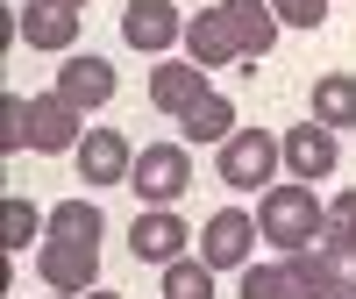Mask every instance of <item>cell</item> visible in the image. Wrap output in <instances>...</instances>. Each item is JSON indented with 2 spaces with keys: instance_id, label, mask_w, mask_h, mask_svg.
<instances>
[{
  "instance_id": "1",
  "label": "cell",
  "mask_w": 356,
  "mask_h": 299,
  "mask_svg": "<svg viewBox=\"0 0 356 299\" xmlns=\"http://www.w3.org/2000/svg\"><path fill=\"white\" fill-rule=\"evenodd\" d=\"M257 228H264V243H271L278 257H292V250H321L328 243V207H321V193L314 186H271L257 200Z\"/></svg>"
},
{
  "instance_id": "2",
  "label": "cell",
  "mask_w": 356,
  "mask_h": 299,
  "mask_svg": "<svg viewBox=\"0 0 356 299\" xmlns=\"http://www.w3.org/2000/svg\"><path fill=\"white\" fill-rule=\"evenodd\" d=\"M243 299H342V278H335L328 250H292L271 264H250Z\"/></svg>"
},
{
  "instance_id": "3",
  "label": "cell",
  "mask_w": 356,
  "mask_h": 299,
  "mask_svg": "<svg viewBox=\"0 0 356 299\" xmlns=\"http://www.w3.org/2000/svg\"><path fill=\"white\" fill-rule=\"evenodd\" d=\"M214 164H221V186H235V193H271V178L285 171V150H278L271 129H235Z\"/></svg>"
},
{
  "instance_id": "4",
  "label": "cell",
  "mask_w": 356,
  "mask_h": 299,
  "mask_svg": "<svg viewBox=\"0 0 356 299\" xmlns=\"http://www.w3.org/2000/svg\"><path fill=\"white\" fill-rule=\"evenodd\" d=\"M257 243H264V228H257L250 207H221V214H207V228H200V264L207 271H250Z\"/></svg>"
},
{
  "instance_id": "5",
  "label": "cell",
  "mask_w": 356,
  "mask_h": 299,
  "mask_svg": "<svg viewBox=\"0 0 356 299\" xmlns=\"http://www.w3.org/2000/svg\"><path fill=\"white\" fill-rule=\"evenodd\" d=\"M193 186V157H186V143H150V150H136V171H129V193L143 207H178V193Z\"/></svg>"
},
{
  "instance_id": "6",
  "label": "cell",
  "mask_w": 356,
  "mask_h": 299,
  "mask_svg": "<svg viewBox=\"0 0 356 299\" xmlns=\"http://www.w3.org/2000/svg\"><path fill=\"white\" fill-rule=\"evenodd\" d=\"M278 150H285V171L300 178V186H321V178H335V164H342L335 129H321L314 114H307L300 129H285V136H278Z\"/></svg>"
},
{
  "instance_id": "7",
  "label": "cell",
  "mask_w": 356,
  "mask_h": 299,
  "mask_svg": "<svg viewBox=\"0 0 356 299\" xmlns=\"http://www.w3.org/2000/svg\"><path fill=\"white\" fill-rule=\"evenodd\" d=\"M221 29H228V43H235V57H243V65H257V57H271V43H278V8L271 0H221Z\"/></svg>"
},
{
  "instance_id": "8",
  "label": "cell",
  "mask_w": 356,
  "mask_h": 299,
  "mask_svg": "<svg viewBox=\"0 0 356 299\" xmlns=\"http://www.w3.org/2000/svg\"><path fill=\"white\" fill-rule=\"evenodd\" d=\"M122 43L143 50V57H164L171 43H186V15L171 0H129L122 8Z\"/></svg>"
},
{
  "instance_id": "9",
  "label": "cell",
  "mask_w": 356,
  "mask_h": 299,
  "mask_svg": "<svg viewBox=\"0 0 356 299\" xmlns=\"http://www.w3.org/2000/svg\"><path fill=\"white\" fill-rule=\"evenodd\" d=\"M79 143H86V114H79L65 93H57V86L29 100V150L57 157V150H79Z\"/></svg>"
},
{
  "instance_id": "10",
  "label": "cell",
  "mask_w": 356,
  "mask_h": 299,
  "mask_svg": "<svg viewBox=\"0 0 356 299\" xmlns=\"http://www.w3.org/2000/svg\"><path fill=\"white\" fill-rule=\"evenodd\" d=\"M36 271H43L50 292H93L100 285V243H57V235H43Z\"/></svg>"
},
{
  "instance_id": "11",
  "label": "cell",
  "mask_w": 356,
  "mask_h": 299,
  "mask_svg": "<svg viewBox=\"0 0 356 299\" xmlns=\"http://www.w3.org/2000/svg\"><path fill=\"white\" fill-rule=\"evenodd\" d=\"M207 93H214V79H207L193 57H157V72H150V107L157 114H178V122H186Z\"/></svg>"
},
{
  "instance_id": "12",
  "label": "cell",
  "mask_w": 356,
  "mask_h": 299,
  "mask_svg": "<svg viewBox=\"0 0 356 299\" xmlns=\"http://www.w3.org/2000/svg\"><path fill=\"white\" fill-rule=\"evenodd\" d=\"M79 157V178L86 186H129V171H136V150L122 129H86V143L72 150Z\"/></svg>"
},
{
  "instance_id": "13",
  "label": "cell",
  "mask_w": 356,
  "mask_h": 299,
  "mask_svg": "<svg viewBox=\"0 0 356 299\" xmlns=\"http://www.w3.org/2000/svg\"><path fill=\"white\" fill-rule=\"evenodd\" d=\"M186 243H193V235H186V221H178L171 207H143L136 228H129V250H136L143 264H178Z\"/></svg>"
},
{
  "instance_id": "14",
  "label": "cell",
  "mask_w": 356,
  "mask_h": 299,
  "mask_svg": "<svg viewBox=\"0 0 356 299\" xmlns=\"http://www.w3.org/2000/svg\"><path fill=\"white\" fill-rule=\"evenodd\" d=\"M57 93H65L79 114H100L107 100H114V65H107V57H65V72H57Z\"/></svg>"
},
{
  "instance_id": "15",
  "label": "cell",
  "mask_w": 356,
  "mask_h": 299,
  "mask_svg": "<svg viewBox=\"0 0 356 299\" xmlns=\"http://www.w3.org/2000/svg\"><path fill=\"white\" fill-rule=\"evenodd\" d=\"M15 15H22V43L29 50H72L79 43V15H65V8L29 0V8H15Z\"/></svg>"
},
{
  "instance_id": "16",
  "label": "cell",
  "mask_w": 356,
  "mask_h": 299,
  "mask_svg": "<svg viewBox=\"0 0 356 299\" xmlns=\"http://www.w3.org/2000/svg\"><path fill=\"white\" fill-rule=\"evenodd\" d=\"M307 107H314L321 129H356V79L349 72H321L314 93H307Z\"/></svg>"
},
{
  "instance_id": "17",
  "label": "cell",
  "mask_w": 356,
  "mask_h": 299,
  "mask_svg": "<svg viewBox=\"0 0 356 299\" xmlns=\"http://www.w3.org/2000/svg\"><path fill=\"white\" fill-rule=\"evenodd\" d=\"M186 57H193L200 72H221V65H243V57H235V43H228V29H221V15H214V8L186 22Z\"/></svg>"
},
{
  "instance_id": "18",
  "label": "cell",
  "mask_w": 356,
  "mask_h": 299,
  "mask_svg": "<svg viewBox=\"0 0 356 299\" xmlns=\"http://www.w3.org/2000/svg\"><path fill=\"white\" fill-rule=\"evenodd\" d=\"M50 235H57V243H100V235H107V214H100L93 200H57V207H50Z\"/></svg>"
},
{
  "instance_id": "19",
  "label": "cell",
  "mask_w": 356,
  "mask_h": 299,
  "mask_svg": "<svg viewBox=\"0 0 356 299\" xmlns=\"http://www.w3.org/2000/svg\"><path fill=\"white\" fill-rule=\"evenodd\" d=\"M178 129H186V143H214V150H221V143L235 136V100H228V93H207Z\"/></svg>"
},
{
  "instance_id": "20",
  "label": "cell",
  "mask_w": 356,
  "mask_h": 299,
  "mask_svg": "<svg viewBox=\"0 0 356 299\" xmlns=\"http://www.w3.org/2000/svg\"><path fill=\"white\" fill-rule=\"evenodd\" d=\"M36 235H50V221H43L22 193H8V207H0V243H8V250H29Z\"/></svg>"
},
{
  "instance_id": "21",
  "label": "cell",
  "mask_w": 356,
  "mask_h": 299,
  "mask_svg": "<svg viewBox=\"0 0 356 299\" xmlns=\"http://www.w3.org/2000/svg\"><path fill=\"white\" fill-rule=\"evenodd\" d=\"M164 299H214V271H207L200 257L164 264Z\"/></svg>"
},
{
  "instance_id": "22",
  "label": "cell",
  "mask_w": 356,
  "mask_h": 299,
  "mask_svg": "<svg viewBox=\"0 0 356 299\" xmlns=\"http://www.w3.org/2000/svg\"><path fill=\"white\" fill-rule=\"evenodd\" d=\"M0 122H8V129H0V143H8V150H29V100H22V93L0 100Z\"/></svg>"
},
{
  "instance_id": "23",
  "label": "cell",
  "mask_w": 356,
  "mask_h": 299,
  "mask_svg": "<svg viewBox=\"0 0 356 299\" xmlns=\"http://www.w3.org/2000/svg\"><path fill=\"white\" fill-rule=\"evenodd\" d=\"M328 243H356V186L328 200Z\"/></svg>"
},
{
  "instance_id": "24",
  "label": "cell",
  "mask_w": 356,
  "mask_h": 299,
  "mask_svg": "<svg viewBox=\"0 0 356 299\" xmlns=\"http://www.w3.org/2000/svg\"><path fill=\"white\" fill-rule=\"evenodd\" d=\"M271 8H278L285 29H321L328 22V0H271Z\"/></svg>"
},
{
  "instance_id": "25",
  "label": "cell",
  "mask_w": 356,
  "mask_h": 299,
  "mask_svg": "<svg viewBox=\"0 0 356 299\" xmlns=\"http://www.w3.org/2000/svg\"><path fill=\"white\" fill-rule=\"evenodd\" d=\"M57 299H122V292H107V285H93V292H57Z\"/></svg>"
},
{
  "instance_id": "26",
  "label": "cell",
  "mask_w": 356,
  "mask_h": 299,
  "mask_svg": "<svg viewBox=\"0 0 356 299\" xmlns=\"http://www.w3.org/2000/svg\"><path fill=\"white\" fill-rule=\"evenodd\" d=\"M43 8H65V15H79V8H86V0H43Z\"/></svg>"
}]
</instances>
